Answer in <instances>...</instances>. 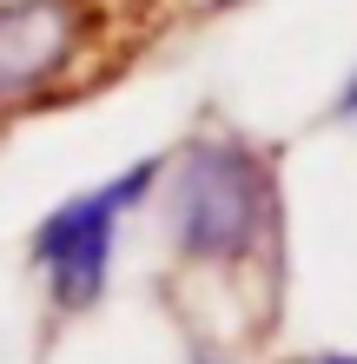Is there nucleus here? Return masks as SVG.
I'll return each mask as SVG.
<instances>
[{
  "instance_id": "7",
  "label": "nucleus",
  "mask_w": 357,
  "mask_h": 364,
  "mask_svg": "<svg viewBox=\"0 0 357 364\" xmlns=\"http://www.w3.org/2000/svg\"><path fill=\"white\" fill-rule=\"evenodd\" d=\"M165 7H179L185 20H199V0H165Z\"/></svg>"
},
{
  "instance_id": "2",
  "label": "nucleus",
  "mask_w": 357,
  "mask_h": 364,
  "mask_svg": "<svg viewBox=\"0 0 357 364\" xmlns=\"http://www.w3.org/2000/svg\"><path fill=\"white\" fill-rule=\"evenodd\" d=\"M172 27L165 0H0V146L126 87Z\"/></svg>"
},
{
  "instance_id": "1",
  "label": "nucleus",
  "mask_w": 357,
  "mask_h": 364,
  "mask_svg": "<svg viewBox=\"0 0 357 364\" xmlns=\"http://www.w3.org/2000/svg\"><path fill=\"white\" fill-rule=\"evenodd\" d=\"M159 291L172 325H199L245 358L285 331L291 305V199L285 146L232 119H199L165 146L159 173Z\"/></svg>"
},
{
  "instance_id": "4",
  "label": "nucleus",
  "mask_w": 357,
  "mask_h": 364,
  "mask_svg": "<svg viewBox=\"0 0 357 364\" xmlns=\"http://www.w3.org/2000/svg\"><path fill=\"white\" fill-rule=\"evenodd\" d=\"M179 331V364H251L238 345H225V338L199 331V325H172Z\"/></svg>"
},
{
  "instance_id": "5",
  "label": "nucleus",
  "mask_w": 357,
  "mask_h": 364,
  "mask_svg": "<svg viewBox=\"0 0 357 364\" xmlns=\"http://www.w3.org/2000/svg\"><path fill=\"white\" fill-rule=\"evenodd\" d=\"M324 119H331V126H344V133H357V60H351V73L338 80V93H331Z\"/></svg>"
},
{
  "instance_id": "6",
  "label": "nucleus",
  "mask_w": 357,
  "mask_h": 364,
  "mask_svg": "<svg viewBox=\"0 0 357 364\" xmlns=\"http://www.w3.org/2000/svg\"><path fill=\"white\" fill-rule=\"evenodd\" d=\"M298 364H357V351H311V358H298Z\"/></svg>"
},
{
  "instance_id": "3",
  "label": "nucleus",
  "mask_w": 357,
  "mask_h": 364,
  "mask_svg": "<svg viewBox=\"0 0 357 364\" xmlns=\"http://www.w3.org/2000/svg\"><path fill=\"white\" fill-rule=\"evenodd\" d=\"M165 173V153H139L119 173L93 179L87 192L60 199L47 219L27 232V272L40 285V351H53L73 325L106 305L113 291V265H119V239L126 225L153 205Z\"/></svg>"
}]
</instances>
